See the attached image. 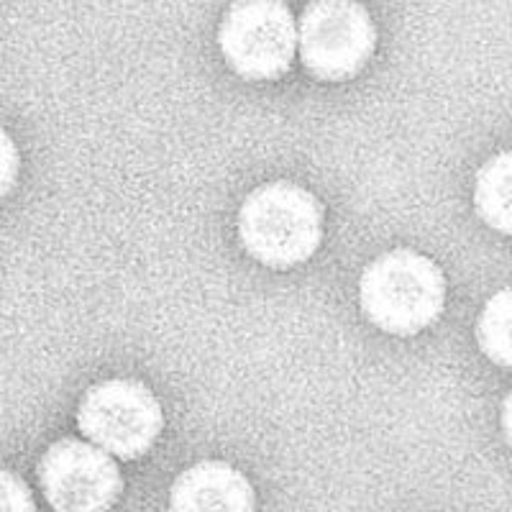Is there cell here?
Returning a JSON list of instances; mask_svg holds the SVG:
<instances>
[{"instance_id":"obj_1","label":"cell","mask_w":512,"mask_h":512,"mask_svg":"<svg viewBox=\"0 0 512 512\" xmlns=\"http://www.w3.org/2000/svg\"><path fill=\"white\" fill-rule=\"evenodd\" d=\"M359 303L384 333L415 336L441 315L446 280L441 269L418 251H387L361 274Z\"/></svg>"},{"instance_id":"obj_2","label":"cell","mask_w":512,"mask_h":512,"mask_svg":"<svg viewBox=\"0 0 512 512\" xmlns=\"http://www.w3.org/2000/svg\"><path fill=\"white\" fill-rule=\"evenodd\" d=\"M239 236L256 262L290 269L308 262L323 239V208L292 182L256 187L239 210Z\"/></svg>"},{"instance_id":"obj_3","label":"cell","mask_w":512,"mask_h":512,"mask_svg":"<svg viewBox=\"0 0 512 512\" xmlns=\"http://www.w3.org/2000/svg\"><path fill=\"white\" fill-rule=\"evenodd\" d=\"M162 405L134 379L95 384L82 397L77 425L100 451L123 461L144 456L162 433Z\"/></svg>"},{"instance_id":"obj_4","label":"cell","mask_w":512,"mask_h":512,"mask_svg":"<svg viewBox=\"0 0 512 512\" xmlns=\"http://www.w3.org/2000/svg\"><path fill=\"white\" fill-rule=\"evenodd\" d=\"M372 18L367 8L349 0L310 3L297 26L300 59L318 80H349L369 62L374 52Z\"/></svg>"},{"instance_id":"obj_5","label":"cell","mask_w":512,"mask_h":512,"mask_svg":"<svg viewBox=\"0 0 512 512\" xmlns=\"http://www.w3.org/2000/svg\"><path fill=\"white\" fill-rule=\"evenodd\" d=\"M218 44L246 80H277L292 67L297 52V24L285 3L259 0L228 8Z\"/></svg>"},{"instance_id":"obj_6","label":"cell","mask_w":512,"mask_h":512,"mask_svg":"<svg viewBox=\"0 0 512 512\" xmlns=\"http://www.w3.org/2000/svg\"><path fill=\"white\" fill-rule=\"evenodd\" d=\"M39 479L54 512H108L123 489L113 456L75 438H62L49 448Z\"/></svg>"},{"instance_id":"obj_7","label":"cell","mask_w":512,"mask_h":512,"mask_svg":"<svg viewBox=\"0 0 512 512\" xmlns=\"http://www.w3.org/2000/svg\"><path fill=\"white\" fill-rule=\"evenodd\" d=\"M169 512H256L249 479L226 461H200L177 477Z\"/></svg>"},{"instance_id":"obj_8","label":"cell","mask_w":512,"mask_h":512,"mask_svg":"<svg viewBox=\"0 0 512 512\" xmlns=\"http://www.w3.org/2000/svg\"><path fill=\"white\" fill-rule=\"evenodd\" d=\"M474 205L487 226L512 236V152L497 154L479 169Z\"/></svg>"},{"instance_id":"obj_9","label":"cell","mask_w":512,"mask_h":512,"mask_svg":"<svg viewBox=\"0 0 512 512\" xmlns=\"http://www.w3.org/2000/svg\"><path fill=\"white\" fill-rule=\"evenodd\" d=\"M477 338L484 354L495 364L512 367V287L497 292L484 305L477 323Z\"/></svg>"},{"instance_id":"obj_10","label":"cell","mask_w":512,"mask_h":512,"mask_svg":"<svg viewBox=\"0 0 512 512\" xmlns=\"http://www.w3.org/2000/svg\"><path fill=\"white\" fill-rule=\"evenodd\" d=\"M0 512H36L34 495L21 477L0 469Z\"/></svg>"},{"instance_id":"obj_11","label":"cell","mask_w":512,"mask_h":512,"mask_svg":"<svg viewBox=\"0 0 512 512\" xmlns=\"http://www.w3.org/2000/svg\"><path fill=\"white\" fill-rule=\"evenodd\" d=\"M18 177V149L11 136L0 128V198H6Z\"/></svg>"},{"instance_id":"obj_12","label":"cell","mask_w":512,"mask_h":512,"mask_svg":"<svg viewBox=\"0 0 512 512\" xmlns=\"http://www.w3.org/2000/svg\"><path fill=\"white\" fill-rule=\"evenodd\" d=\"M502 428H505L507 441L512 443V392L507 395L505 405H502Z\"/></svg>"}]
</instances>
